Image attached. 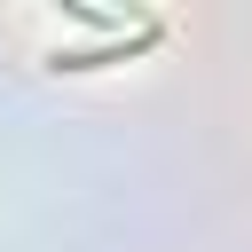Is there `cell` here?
Returning <instances> with one entry per match:
<instances>
[{
	"instance_id": "6da1fadb",
	"label": "cell",
	"mask_w": 252,
	"mask_h": 252,
	"mask_svg": "<svg viewBox=\"0 0 252 252\" xmlns=\"http://www.w3.org/2000/svg\"><path fill=\"white\" fill-rule=\"evenodd\" d=\"M158 32H165V24L150 16V24H142V32H126V39H94V47H55L47 63H55V71H94V63H118V55H134V47H150Z\"/></svg>"
}]
</instances>
